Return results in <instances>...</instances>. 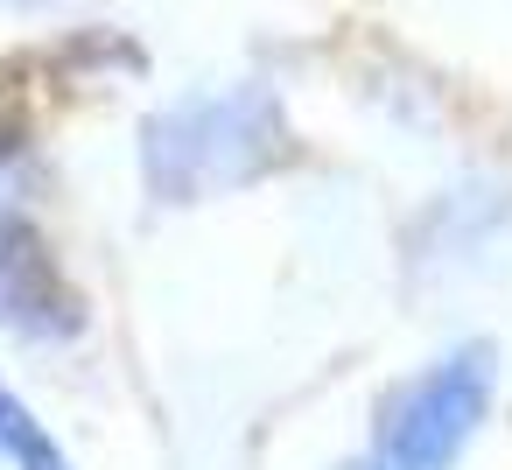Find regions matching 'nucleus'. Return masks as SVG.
Instances as JSON below:
<instances>
[{
  "label": "nucleus",
  "mask_w": 512,
  "mask_h": 470,
  "mask_svg": "<svg viewBox=\"0 0 512 470\" xmlns=\"http://www.w3.org/2000/svg\"><path fill=\"white\" fill-rule=\"evenodd\" d=\"M491 379H498V351L463 344L442 365H428L421 379L393 386L379 407L365 470H456V456L470 449V435L491 407Z\"/></svg>",
  "instance_id": "f03ea898"
},
{
  "label": "nucleus",
  "mask_w": 512,
  "mask_h": 470,
  "mask_svg": "<svg viewBox=\"0 0 512 470\" xmlns=\"http://www.w3.org/2000/svg\"><path fill=\"white\" fill-rule=\"evenodd\" d=\"M0 456L15 470H71V456L57 449V435L15 400V386H0Z\"/></svg>",
  "instance_id": "20e7f679"
},
{
  "label": "nucleus",
  "mask_w": 512,
  "mask_h": 470,
  "mask_svg": "<svg viewBox=\"0 0 512 470\" xmlns=\"http://www.w3.org/2000/svg\"><path fill=\"white\" fill-rule=\"evenodd\" d=\"M288 162V120L267 85H232V92H197L176 99L141 127V169L148 190L169 204H197L218 190H239Z\"/></svg>",
  "instance_id": "f257e3e1"
},
{
  "label": "nucleus",
  "mask_w": 512,
  "mask_h": 470,
  "mask_svg": "<svg viewBox=\"0 0 512 470\" xmlns=\"http://www.w3.org/2000/svg\"><path fill=\"white\" fill-rule=\"evenodd\" d=\"M85 323L71 281L57 274L43 232L0 204V330H15V337H71Z\"/></svg>",
  "instance_id": "7ed1b4c3"
},
{
  "label": "nucleus",
  "mask_w": 512,
  "mask_h": 470,
  "mask_svg": "<svg viewBox=\"0 0 512 470\" xmlns=\"http://www.w3.org/2000/svg\"><path fill=\"white\" fill-rule=\"evenodd\" d=\"M8 8H50V0H8Z\"/></svg>",
  "instance_id": "39448f33"
}]
</instances>
